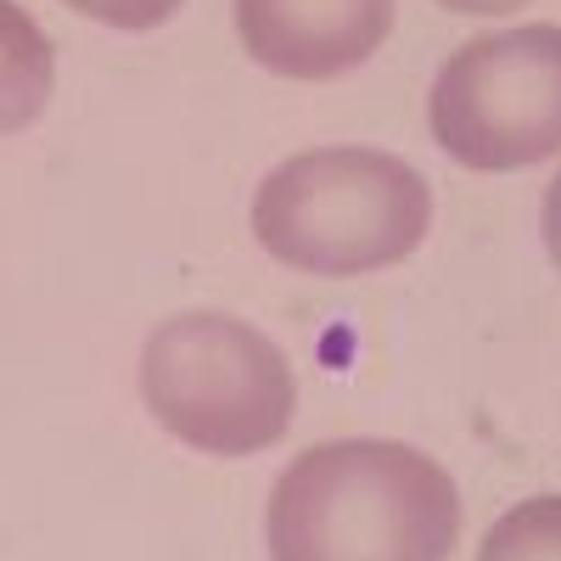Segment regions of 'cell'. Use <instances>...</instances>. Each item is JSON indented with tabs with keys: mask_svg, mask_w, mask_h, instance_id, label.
<instances>
[{
	"mask_svg": "<svg viewBox=\"0 0 561 561\" xmlns=\"http://www.w3.org/2000/svg\"><path fill=\"white\" fill-rule=\"evenodd\" d=\"M460 483L404 438H325L287 460L264 505L270 561H449Z\"/></svg>",
	"mask_w": 561,
	"mask_h": 561,
	"instance_id": "6da1fadb",
	"label": "cell"
},
{
	"mask_svg": "<svg viewBox=\"0 0 561 561\" xmlns=\"http://www.w3.org/2000/svg\"><path fill=\"white\" fill-rule=\"evenodd\" d=\"M433 230V185L382 147H309L253 192V242L298 275L354 280L404 264Z\"/></svg>",
	"mask_w": 561,
	"mask_h": 561,
	"instance_id": "7a4b0ae2",
	"label": "cell"
},
{
	"mask_svg": "<svg viewBox=\"0 0 561 561\" xmlns=\"http://www.w3.org/2000/svg\"><path fill=\"white\" fill-rule=\"evenodd\" d=\"M140 404L158 427L214 460L275 449L298 415V370L253 320L225 309H180L152 325L135 365Z\"/></svg>",
	"mask_w": 561,
	"mask_h": 561,
	"instance_id": "3957f363",
	"label": "cell"
},
{
	"mask_svg": "<svg viewBox=\"0 0 561 561\" xmlns=\"http://www.w3.org/2000/svg\"><path fill=\"white\" fill-rule=\"evenodd\" d=\"M438 152L472 174H517L561 152V28L517 23L478 34L433 79Z\"/></svg>",
	"mask_w": 561,
	"mask_h": 561,
	"instance_id": "277c9868",
	"label": "cell"
},
{
	"mask_svg": "<svg viewBox=\"0 0 561 561\" xmlns=\"http://www.w3.org/2000/svg\"><path fill=\"white\" fill-rule=\"evenodd\" d=\"M399 0H237L242 51L275 79H343L393 34Z\"/></svg>",
	"mask_w": 561,
	"mask_h": 561,
	"instance_id": "5b68a950",
	"label": "cell"
},
{
	"mask_svg": "<svg viewBox=\"0 0 561 561\" xmlns=\"http://www.w3.org/2000/svg\"><path fill=\"white\" fill-rule=\"evenodd\" d=\"M57 90L51 34L34 23L28 7L0 0V135H18L45 118Z\"/></svg>",
	"mask_w": 561,
	"mask_h": 561,
	"instance_id": "8992f818",
	"label": "cell"
},
{
	"mask_svg": "<svg viewBox=\"0 0 561 561\" xmlns=\"http://www.w3.org/2000/svg\"><path fill=\"white\" fill-rule=\"evenodd\" d=\"M478 561H561V494H528L489 523Z\"/></svg>",
	"mask_w": 561,
	"mask_h": 561,
	"instance_id": "52a82bcc",
	"label": "cell"
},
{
	"mask_svg": "<svg viewBox=\"0 0 561 561\" xmlns=\"http://www.w3.org/2000/svg\"><path fill=\"white\" fill-rule=\"evenodd\" d=\"M68 12L102 23V28H118V34H147V28H163L174 23V12L185 0H62Z\"/></svg>",
	"mask_w": 561,
	"mask_h": 561,
	"instance_id": "ba28073f",
	"label": "cell"
},
{
	"mask_svg": "<svg viewBox=\"0 0 561 561\" xmlns=\"http://www.w3.org/2000/svg\"><path fill=\"white\" fill-rule=\"evenodd\" d=\"M539 237H545V253H550V264L561 275V169H556V180L545 185V197H539Z\"/></svg>",
	"mask_w": 561,
	"mask_h": 561,
	"instance_id": "9c48e42d",
	"label": "cell"
},
{
	"mask_svg": "<svg viewBox=\"0 0 561 561\" xmlns=\"http://www.w3.org/2000/svg\"><path fill=\"white\" fill-rule=\"evenodd\" d=\"M433 7H444L455 18H505V12H523L528 0H433Z\"/></svg>",
	"mask_w": 561,
	"mask_h": 561,
	"instance_id": "30bf717a",
	"label": "cell"
}]
</instances>
